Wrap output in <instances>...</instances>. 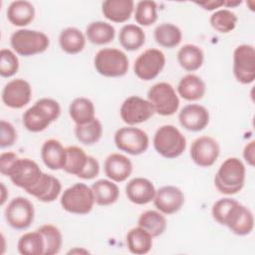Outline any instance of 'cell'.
<instances>
[{"instance_id": "7c38bea8", "label": "cell", "mask_w": 255, "mask_h": 255, "mask_svg": "<svg viewBox=\"0 0 255 255\" xmlns=\"http://www.w3.org/2000/svg\"><path fill=\"white\" fill-rule=\"evenodd\" d=\"M164 66V54L158 49L150 48L137 56L133 64V72L138 79L151 81L161 73Z\"/></svg>"}, {"instance_id": "2e32d148", "label": "cell", "mask_w": 255, "mask_h": 255, "mask_svg": "<svg viewBox=\"0 0 255 255\" xmlns=\"http://www.w3.org/2000/svg\"><path fill=\"white\" fill-rule=\"evenodd\" d=\"M1 97L8 108L22 109L31 100L32 88L26 80L14 79L5 85Z\"/></svg>"}, {"instance_id": "4dcf8cb0", "label": "cell", "mask_w": 255, "mask_h": 255, "mask_svg": "<svg viewBox=\"0 0 255 255\" xmlns=\"http://www.w3.org/2000/svg\"><path fill=\"white\" fill-rule=\"evenodd\" d=\"M121 46L128 51L138 50L145 42V34L141 27L135 24L124 25L119 34Z\"/></svg>"}, {"instance_id": "c3c4849f", "label": "cell", "mask_w": 255, "mask_h": 255, "mask_svg": "<svg viewBox=\"0 0 255 255\" xmlns=\"http://www.w3.org/2000/svg\"><path fill=\"white\" fill-rule=\"evenodd\" d=\"M241 4V1H225L224 2V6H226L227 8H232V7H236L238 5Z\"/></svg>"}, {"instance_id": "5bb4252c", "label": "cell", "mask_w": 255, "mask_h": 255, "mask_svg": "<svg viewBox=\"0 0 255 255\" xmlns=\"http://www.w3.org/2000/svg\"><path fill=\"white\" fill-rule=\"evenodd\" d=\"M154 114L153 108L147 100L138 96L127 98L120 109V115L128 126H134L148 121Z\"/></svg>"}, {"instance_id": "f6af8a7d", "label": "cell", "mask_w": 255, "mask_h": 255, "mask_svg": "<svg viewBox=\"0 0 255 255\" xmlns=\"http://www.w3.org/2000/svg\"><path fill=\"white\" fill-rule=\"evenodd\" d=\"M243 158L250 166H254V162H255V141L254 140H251L245 145L243 149Z\"/></svg>"}, {"instance_id": "e0dca14e", "label": "cell", "mask_w": 255, "mask_h": 255, "mask_svg": "<svg viewBox=\"0 0 255 255\" xmlns=\"http://www.w3.org/2000/svg\"><path fill=\"white\" fill-rule=\"evenodd\" d=\"M152 201L159 212L170 215L181 209L184 204V194L176 186L165 185L155 191Z\"/></svg>"}, {"instance_id": "d590c367", "label": "cell", "mask_w": 255, "mask_h": 255, "mask_svg": "<svg viewBox=\"0 0 255 255\" xmlns=\"http://www.w3.org/2000/svg\"><path fill=\"white\" fill-rule=\"evenodd\" d=\"M75 134L77 139L86 145H92L98 142L103 134L102 123L95 118L93 121L84 124L76 125Z\"/></svg>"}, {"instance_id": "ee69618b", "label": "cell", "mask_w": 255, "mask_h": 255, "mask_svg": "<svg viewBox=\"0 0 255 255\" xmlns=\"http://www.w3.org/2000/svg\"><path fill=\"white\" fill-rule=\"evenodd\" d=\"M17 158L18 155L12 151L2 152L0 155V172L6 176L9 168Z\"/></svg>"}, {"instance_id": "3957f363", "label": "cell", "mask_w": 255, "mask_h": 255, "mask_svg": "<svg viewBox=\"0 0 255 255\" xmlns=\"http://www.w3.org/2000/svg\"><path fill=\"white\" fill-rule=\"evenodd\" d=\"M245 176L246 168L242 160L237 157H228L219 166L214 184L220 193L233 195L243 188Z\"/></svg>"}, {"instance_id": "7dc6e473", "label": "cell", "mask_w": 255, "mask_h": 255, "mask_svg": "<svg viewBox=\"0 0 255 255\" xmlns=\"http://www.w3.org/2000/svg\"><path fill=\"white\" fill-rule=\"evenodd\" d=\"M6 194H7L6 187L3 183H1V205H3L6 201Z\"/></svg>"}, {"instance_id": "5b68a950", "label": "cell", "mask_w": 255, "mask_h": 255, "mask_svg": "<svg viewBox=\"0 0 255 255\" xmlns=\"http://www.w3.org/2000/svg\"><path fill=\"white\" fill-rule=\"evenodd\" d=\"M60 202L63 209L67 212L85 215L92 211L95 197L91 187L79 182L64 190Z\"/></svg>"}, {"instance_id": "d4e9b609", "label": "cell", "mask_w": 255, "mask_h": 255, "mask_svg": "<svg viewBox=\"0 0 255 255\" xmlns=\"http://www.w3.org/2000/svg\"><path fill=\"white\" fill-rule=\"evenodd\" d=\"M7 19L18 27L29 25L35 17V8L32 3L25 0H17L10 3L7 8Z\"/></svg>"}, {"instance_id": "f1b7e54d", "label": "cell", "mask_w": 255, "mask_h": 255, "mask_svg": "<svg viewBox=\"0 0 255 255\" xmlns=\"http://www.w3.org/2000/svg\"><path fill=\"white\" fill-rule=\"evenodd\" d=\"M59 44L61 49L70 55L82 52L86 45V36L75 27H68L60 33Z\"/></svg>"}, {"instance_id": "f35d334b", "label": "cell", "mask_w": 255, "mask_h": 255, "mask_svg": "<svg viewBox=\"0 0 255 255\" xmlns=\"http://www.w3.org/2000/svg\"><path fill=\"white\" fill-rule=\"evenodd\" d=\"M237 16L231 10L219 9L215 11L209 19L211 27L219 33H229L236 27Z\"/></svg>"}, {"instance_id": "4fadbf2b", "label": "cell", "mask_w": 255, "mask_h": 255, "mask_svg": "<svg viewBox=\"0 0 255 255\" xmlns=\"http://www.w3.org/2000/svg\"><path fill=\"white\" fill-rule=\"evenodd\" d=\"M4 213L9 226L16 230H25L32 224L35 210L29 199L18 196L8 203Z\"/></svg>"}, {"instance_id": "ac0fdd59", "label": "cell", "mask_w": 255, "mask_h": 255, "mask_svg": "<svg viewBox=\"0 0 255 255\" xmlns=\"http://www.w3.org/2000/svg\"><path fill=\"white\" fill-rule=\"evenodd\" d=\"M209 112L198 104H190L181 109L178 114L180 126L186 130L197 132L204 129L209 124Z\"/></svg>"}, {"instance_id": "ba28073f", "label": "cell", "mask_w": 255, "mask_h": 255, "mask_svg": "<svg viewBox=\"0 0 255 255\" xmlns=\"http://www.w3.org/2000/svg\"><path fill=\"white\" fill-rule=\"evenodd\" d=\"M147 101L153 108L154 114L168 117L175 114L179 108V99L174 88L166 83L154 84L147 92Z\"/></svg>"}, {"instance_id": "b9f144b4", "label": "cell", "mask_w": 255, "mask_h": 255, "mask_svg": "<svg viewBox=\"0 0 255 255\" xmlns=\"http://www.w3.org/2000/svg\"><path fill=\"white\" fill-rule=\"evenodd\" d=\"M0 130H1V135H0L1 148L12 146L17 139V131L14 126L11 123L2 120L0 122Z\"/></svg>"}, {"instance_id": "d6986e66", "label": "cell", "mask_w": 255, "mask_h": 255, "mask_svg": "<svg viewBox=\"0 0 255 255\" xmlns=\"http://www.w3.org/2000/svg\"><path fill=\"white\" fill-rule=\"evenodd\" d=\"M155 191L152 182L144 177H134L126 185L128 199L137 205H144L152 201Z\"/></svg>"}, {"instance_id": "7402d4cb", "label": "cell", "mask_w": 255, "mask_h": 255, "mask_svg": "<svg viewBox=\"0 0 255 255\" xmlns=\"http://www.w3.org/2000/svg\"><path fill=\"white\" fill-rule=\"evenodd\" d=\"M66 147H64L57 139H48L41 147V158L44 164L52 170L63 169L66 162Z\"/></svg>"}, {"instance_id": "60d3db41", "label": "cell", "mask_w": 255, "mask_h": 255, "mask_svg": "<svg viewBox=\"0 0 255 255\" xmlns=\"http://www.w3.org/2000/svg\"><path fill=\"white\" fill-rule=\"evenodd\" d=\"M19 69V60L14 52L9 49L0 51V75L3 78L14 76Z\"/></svg>"}, {"instance_id": "9c48e42d", "label": "cell", "mask_w": 255, "mask_h": 255, "mask_svg": "<svg viewBox=\"0 0 255 255\" xmlns=\"http://www.w3.org/2000/svg\"><path fill=\"white\" fill-rule=\"evenodd\" d=\"M116 146L130 155H139L146 151L149 144L147 133L132 126L119 128L114 136Z\"/></svg>"}, {"instance_id": "8992f818", "label": "cell", "mask_w": 255, "mask_h": 255, "mask_svg": "<svg viewBox=\"0 0 255 255\" xmlns=\"http://www.w3.org/2000/svg\"><path fill=\"white\" fill-rule=\"evenodd\" d=\"M10 44L18 55L30 57L45 52L50 45V40L43 32L19 29L11 35Z\"/></svg>"}, {"instance_id": "bcb514c9", "label": "cell", "mask_w": 255, "mask_h": 255, "mask_svg": "<svg viewBox=\"0 0 255 255\" xmlns=\"http://www.w3.org/2000/svg\"><path fill=\"white\" fill-rule=\"evenodd\" d=\"M225 1H218V0H213V1H205V2H195L196 5L202 7L204 10H215L217 8H220L221 6H224Z\"/></svg>"}, {"instance_id": "d6a6232c", "label": "cell", "mask_w": 255, "mask_h": 255, "mask_svg": "<svg viewBox=\"0 0 255 255\" xmlns=\"http://www.w3.org/2000/svg\"><path fill=\"white\" fill-rule=\"evenodd\" d=\"M69 114L76 125L87 124L96 118L93 102L84 97L77 98L71 103L69 107Z\"/></svg>"}, {"instance_id": "8d00e7d4", "label": "cell", "mask_w": 255, "mask_h": 255, "mask_svg": "<svg viewBox=\"0 0 255 255\" xmlns=\"http://www.w3.org/2000/svg\"><path fill=\"white\" fill-rule=\"evenodd\" d=\"M66 162L63 169L69 174L78 176L85 168L89 155L86 154L83 148L76 145L66 147Z\"/></svg>"}, {"instance_id": "681fc988", "label": "cell", "mask_w": 255, "mask_h": 255, "mask_svg": "<svg viewBox=\"0 0 255 255\" xmlns=\"http://www.w3.org/2000/svg\"><path fill=\"white\" fill-rule=\"evenodd\" d=\"M69 253H89L87 250H84V249H73L71 250Z\"/></svg>"}, {"instance_id": "30bf717a", "label": "cell", "mask_w": 255, "mask_h": 255, "mask_svg": "<svg viewBox=\"0 0 255 255\" xmlns=\"http://www.w3.org/2000/svg\"><path fill=\"white\" fill-rule=\"evenodd\" d=\"M43 171L36 161L30 158H17L9 168L7 175L14 185L25 191L33 187L40 179Z\"/></svg>"}, {"instance_id": "9a60e30c", "label": "cell", "mask_w": 255, "mask_h": 255, "mask_svg": "<svg viewBox=\"0 0 255 255\" xmlns=\"http://www.w3.org/2000/svg\"><path fill=\"white\" fill-rule=\"evenodd\" d=\"M220 154V146L217 140L211 136L197 137L191 144L190 157L200 167H209L215 163Z\"/></svg>"}, {"instance_id": "74e56055", "label": "cell", "mask_w": 255, "mask_h": 255, "mask_svg": "<svg viewBox=\"0 0 255 255\" xmlns=\"http://www.w3.org/2000/svg\"><path fill=\"white\" fill-rule=\"evenodd\" d=\"M37 230L42 234L44 239V255H55L59 253L63 243V237L60 229L55 225L45 224Z\"/></svg>"}, {"instance_id": "f546056e", "label": "cell", "mask_w": 255, "mask_h": 255, "mask_svg": "<svg viewBox=\"0 0 255 255\" xmlns=\"http://www.w3.org/2000/svg\"><path fill=\"white\" fill-rule=\"evenodd\" d=\"M154 40L163 48L171 49L178 46L182 39L181 30L172 23H161L154 29Z\"/></svg>"}, {"instance_id": "836d02e7", "label": "cell", "mask_w": 255, "mask_h": 255, "mask_svg": "<svg viewBox=\"0 0 255 255\" xmlns=\"http://www.w3.org/2000/svg\"><path fill=\"white\" fill-rule=\"evenodd\" d=\"M137 224L152 237L160 236L166 229V219L164 215L156 210H146L141 213Z\"/></svg>"}, {"instance_id": "603a6c76", "label": "cell", "mask_w": 255, "mask_h": 255, "mask_svg": "<svg viewBox=\"0 0 255 255\" xmlns=\"http://www.w3.org/2000/svg\"><path fill=\"white\" fill-rule=\"evenodd\" d=\"M134 9L132 0H106L102 3V13L110 21L115 23L127 22Z\"/></svg>"}, {"instance_id": "277c9868", "label": "cell", "mask_w": 255, "mask_h": 255, "mask_svg": "<svg viewBox=\"0 0 255 255\" xmlns=\"http://www.w3.org/2000/svg\"><path fill=\"white\" fill-rule=\"evenodd\" d=\"M152 143L156 152L168 159L180 156L186 148L185 136L172 125L159 127L153 135Z\"/></svg>"}, {"instance_id": "4316f807", "label": "cell", "mask_w": 255, "mask_h": 255, "mask_svg": "<svg viewBox=\"0 0 255 255\" xmlns=\"http://www.w3.org/2000/svg\"><path fill=\"white\" fill-rule=\"evenodd\" d=\"M203 61V51L196 45L185 44L177 52V62L187 72L197 71L202 66Z\"/></svg>"}, {"instance_id": "cb8c5ba5", "label": "cell", "mask_w": 255, "mask_h": 255, "mask_svg": "<svg viewBox=\"0 0 255 255\" xmlns=\"http://www.w3.org/2000/svg\"><path fill=\"white\" fill-rule=\"evenodd\" d=\"M205 83L200 77L194 74H187L183 76L177 85L178 95L186 101L192 102L200 100L205 95Z\"/></svg>"}, {"instance_id": "7bdbcfd3", "label": "cell", "mask_w": 255, "mask_h": 255, "mask_svg": "<svg viewBox=\"0 0 255 255\" xmlns=\"http://www.w3.org/2000/svg\"><path fill=\"white\" fill-rule=\"evenodd\" d=\"M100 173V163L99 161L94 157L89 155L88 162L83 169V171L78 175V177L82 179H93L96 176H98Z\"/></svg>"}, {"instance_id": "52a82bcc", "label": "cell", "mask_w": 255, "mask_h": 255, "mask_svg": "<svg viewBox=\"0 0 255 255\" xmlns=\"http://www.w3.org/2000/svg\"><path fill=\"white\" fill-rule=\"evenodd\" d=\"M94 65L100 75L108 78H119L128 73V59L119 49L104 48L96 54Z\"/></svg>"}, {"instance_id": "83f0119b", "label": "cell", "mask_w": 255, "mask_h": 255, "mask_svg": "<svg viewBox=\"0 0 255 255\" xmlns=\"http://www.w3.org/2000/svg\"><path fill=\"white\" fill-rule=\"evenodd\" d=\"M152 236L143 228L137 226L131 228L127 234V246L130 253L143 255L150 251L152 247Z\"/></svg>"}, {"instance_id": "e575fe53", "label": "cell", "mask_w": 255, "mask_h": 255, "mask_svg": "<svg viewBox=\"0 0 255 255\" xmlns=\"http://www.w3.org/2000/svg\"><path fill=\"white\" fill-rule=\"evenodd\" d=\"M17 249L22 255H44L45 243L42 234L38 230L23 234L18 240Z\"/></svg>"}, {"instance_id": "1f68e13d", "label": "cell", "mask_w": 255, "mask_h": 255, "mask_svg": "<svg viewBox=\"0 0 255 255\" xmlns=\"http://www.w3.org/2000/svg\"><path fill=\"white\" fill-rule=\"evenodd\" d=\"M116 30L114 26L104 21L92 22L86 28L88 40L95 45H106L114 40Z\"/></svg>"}, {"instance_id": "7a4b0ae2", "label": "cell", "mask_w": 255, "mask_h": 255, "mask_svg": "<svg viewBox=\"0 0 255 255\" xmlns=\"http://www.w3.org/2000/svg\"><path fill=\"white\" fill-rule=\"evenodd\" d=\"M61 115L59 103L50 98L38 100L23 114V125L31 132L46 129Z\"/></svg>"}, {"instance_id": "8fae6325", "label": "cell", "mask_w": 255, "mask_h": 255, "mask_svg": "<svg viewBox=\"0 0 255 255\" xmlns=\"http://www.w3.org/2000/svg\"><path fill=\"white\" fill-rule=\"evenodd\" d=\"M233 75L244 85L254 82L255 79V49L252 45L242 44L233 52Z\"/></svg>"}, {"instance_id": "ffe728a7", "label": "cell", "mask_w": 255, "mask_h": 255, "mask_svg": "<svg viewBox=\"0 0 255 255\" xmlns=\"http://www.w3.org/2000/svg\"><path fill=\"white\" fill-rule=\"evenodd\" d=\"M61 191V181L57 177L43 172L38 182L26 192L42 202H53L59 197Z\"/></svg>"}, {"instance_id": "6da1fadb", "label": "cell", "mask_w": 255, "mask_h": 255, "mask_svg": "<svg viewBox=\"0 0 255 255\" xmlns=\"http://www.w3.org/2000/svg\"><path fill=\"white\" fill-rule=\"evenodd\" d=\"M211 213L217 223L226 226L235 235H248L254 228L252 211L233 198L224 197L217 200L212 205Z\"/></svg>"}, {"instance_id": "484cf974", "label": "cell", "mask_w": 255, "mask_h": 255, "mask_svg": "<svg viewBox=\"0 0 255 255\" xmlns=\"http://www.w3.org/2000/svg\"><path fill=\"white\" fill-rule=\"evenodd\" d=\"M95 203L100 206H108L114 204L120 196V189L118 185L109 179H99L91 186Z\"/></svg>"}, {"instance_id": "ab89813d", "label": "cell", "mask_w": 255, "mask_h": 255, "mask_svg": "<svg viewBox=\"0 0 255 255\" xmlns=\"http://www.w3.org/2000/svg\"><path fill=\"white\" fill-rule=\"evenodd\" d=\"M134 19L140 26H150L157 20V4L151 0H142L136 3Z\"/></svg>"}, {"instance_id": "44dd1931", "label": "cell", "mask_w": 255, "mask_h": 255, "mask_svg": "<svg viewBox=\"0 0 255 255\" xmlns=\"http://www.w3.org/2000/svg\"><path fill=\"white\" fill-rule=\"evenodd\" d=\"M105 173L115 182H123L131 174L132 163L130 159L118 152L111 153L105 160Z\"/></svg>"}]
</instances>
